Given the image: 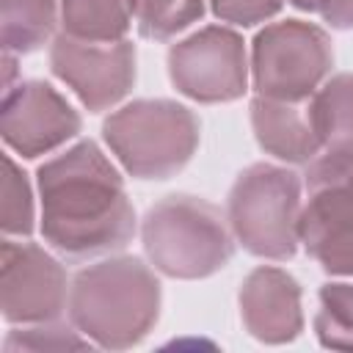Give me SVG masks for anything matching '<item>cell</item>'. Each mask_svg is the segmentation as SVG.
<instances>
[{
    "instance_id": "6da1fadb",
    "label": "cell",
    "mask_w": 353,
    "mask_h": 353,
    "mask_svg": "<svg viewBox=\"0 0 353 353\" xmlns=\"http://www.w3.org/2000/svg\"><path fill=\"white\" fill-rule=\"evenodd\" d=\"M41 234L63 259L80 262L124 248L135 210L119 168L94 141H80L36 171Z\"/></svg>"
},
{
    "instance_id": "7a4b0ae2",
    "label": "cell",
    "mask_w": 353,
    "mask_h": 353,
    "mask_svg": "<svg viewBox=\"0 0 353 353\" xmlns=\"http://www.w3.org/2000/svg\"><path fill=\"white\" fill-rule=\"evenodd\" d=\"M160 281L138 256H110L83 268L69 287L72 325L99 347L138 345L157 323Z\"/></svg>"
},
{
    "instance_id": "3957f363",
    "label": "cell",
    "mask_w": 353,
    "mask_h": 353,
    "mask_svg": "<svg viewBox=\"0 0 353 353\" xmlns=\"http://www.w3.org/2000/svg\"><path fill=\"white\" fill-rule=\"evenodd\" d=\"M141 240L154 270L171 279H207L234 254L221 210L185 193L165 196L146 210Z\"/></svg>"
},
{
    "instance_id": "277c9868",
    "label": "cell",
    "mask_w": 353,
    "mask_h": 353,
    "mask_svg": "<svg viewBox=\"0 0 353 353\" xmlns=\"http://www.w3.org/2000/svg\"><path fill=\"white\" fill-rule=\"evenodd\" d=\"M105 143L135 179H168L199 149V119L174 99H135L102 124Z\"/></svg>"
},
{
    "instance_id": "5b68a950",
    "label": "cell",
    "mask_w": 353,
    "mask_h": 353,
    "mask_svg": "<svg viewBox=\"0 0 353 353\" xmlns=\"http://www.w3.org/2000/svg\"><path fill=\"white\" fill-rule=\"evenodd\" d=\"M226 221L234 240L262 259H292L298 251L301 221V179L290 168L254 163L237 174L229 199Z\"/></svg>"
},
{
    "instance_id": "8992f818",
    "label": "cell",
    "mask_w": 353,
    "mask_h": 353,
    "mask_svg": "<svg viewBox=\"0 0 353 353\" xmlns=\"http://www.w3.org/2000/svg\"><path fill=\"white\" fill-rule=\"evenodd\" d=\"M306 204L298 237L334 276H353V149H328L306 168Z\"/></svg>"
},
{
    "instance_id": "52a82bcc",
    "label": "cell",
    "mask_w": 353,
    "mask_h": 353,
    "mask_svg": "<svg viewBox=\"0 0 353 353\" xmlns=\"http://www.w3.org/2000/svg\"><path fill=\"white\" fill-rule=\"evenodd\" d=\"M334 63V47L323 28L303 19H281L256 33L251 74L259 97L281 102L309 99Z\"/></svg>"
},
{
    "instance_id": "ba28073f",
    "label": "cell",
    "mask_w": 353,
    "mask_h": 353,
    "mask_svg": "<svg viewBox=\"0 0 353 353\" xmlns=\"http://www.w3.org/2000/svg\"><path fill=\"white\" fill-rule=\"evenodd\" d=\"M174 88L196 102H234L248 88L243 36L223 25H207L168 50Z\"/></svg>"
},
{
    "instance_id": "9c48e42d",
    "label": "cell",
    "mask_w": 353,
    "mask_h": 353,
    "mask_svg": "<svg viewBox=\"0 0 353 353\" xmlns=\"http://www.w3.org/2000/svg\"><path fill=\"white\" fill-rule=\"evenodd\" d=\"M69 303L66 270L36 243L3 240L0 245V309L17 325L52 323Z\"/></svg>"
},
{
    "instance_id": "30bf717a",
    "label": "cell",
    "mask_w": 353,
    "mask_h": 353,
    "mask_svg": "<svg viewBox=\"0 0 353 353\" xmlns=\"http://www.w3.org/2000/svg\"><path fill=\"white\" fill-rule=\"evenodd\" d=\"M50 69L91 113H102L132 88L135 47L127 39L99 44L61 33L50 44Z\"/></svg>"
},
{
    "instance_id": "8fae6325",
    "label": "cell",
    "mask_w": 353,
    "mask_h": 353,
    "mask_svg": "<svg viewBox=\"0 0 353 353\" xmlns=\"http://www.w3.org/2000/svg\"><path fill=\"white\" fill-rule=\"evenodd\" d=\"M80 113L41 80H22L6 88L0 105V135L8 149L33 160L80 132Z\"/></svg>"
},
{
    "instance_id": "7c38bea8",
    "label": "cell",
    "mask_w": 353,
    "mask_h": 353,
    "mask_svg": "<svg viewBox=\"0 0 353 353\" xmlns=\"http://www.w3.org/2000/svg\"><path fill=\"white\" fill-rule=\"evenodd\" d=\"M240 317L245 331L265 345H284L303 331L301 284L281 268H254L240 287Z\"/></svg>"
},
{
    "instance_id": "4fadbf2b",
    "label": "cell",
    "mask_w": 353,
    "mask_h": 353,
    "mask_svg": "<svg viewBox=\"0 0 353 353\" xmlns=\"http://www.w3.org/2000/svg\"><path fill=\"white\" fill-rule=\"evenodd\" d=\"M248 113L256 143L284 163H312L323 149L309 121V110L303 113L298 102H281L256 94L248 105Z\"/></svg>"
},
{
    "instance_id": "5bb4252c",
    "label": "cell",
    "mask_w": 353,
    "mask_h": 353,
    "mask_svg": "<svg viewBox=\"0 0 353 353\" xmlns=\"http://www.w3.org/2000/svg\"><path fill=\"white\" fill-rule=\"evenodd\" d=\"M309 121L325 149H353V72L334 74L312 94Z\"/></svg>"
},
{
    "instance_id": "9a60e30c",
    "label": "cell",
    "mask_w": 353,
    "mask_h": 353,
    "mask_svg": "<svg viewBox=\"0 0 353 353\" xmlns=\"http://www.w3.org/2000/svg\"><path fill=\"white\" fill-rule=\"evenodd\" d=\"M130 0H61L63 33L83 41H121L130 30Z\"/></svg>"
},
{
    "instance_id": "2e32d148",
    "label": "cell",
    "mask_w": 353,
    "mask_h": 353,
    "mask_svg": "<svg viewBox=\"0 0 353 353\" xmlns=\"http://www.w3.org/2000/svg\"><path fill=\"white\" fill-rule=\"evenodd\" d=\"M55 0H0L3 52H36L55 28Z\"/></svg>"
},
{
    "instance_id": "e0dca14e",
    "label": "cell",
    "mask_w": 353,
    "mask_h": 353,
    "mask_svg": "<svg viewBox=\"0 0 353 353\" xmlns=\"http://www.w3.org/2000/svg\"><path fill=\"white\" fill-rule=\"evenodd\" d=\"M317 298L320 309L314 314V334L320 345L334 350H353V284H323Z\"/></svg>"
},
{
    "instance_id": "ac0fdd59",
    "label": "cell",
    "mask_w": 353,
    "mask_h": 353,
    "mask_svg": "<svg viewBox=\"0 0 353 353\" xmlns=\"http://www.w3.org/2000/svg\"><path fill=\"white\" fill-rule=\"evenodd\" d=\"M138 33L152 41H165L201 19L204 0H130Z\"/></svg>"
},
{
    "instance_id": "d6986e66",
    "label": "cell",
    "mask_w": 353,
    "mask_h": 353,
    "mask_svg": "<svg viewBox=\"0 0 353 353\" xmlns=\"http://www.w3.org/2000/svg\"><path fill=\"white\" fill-rule=\"evenodd\" d=\"M3 232L6 234H30L33 232V193L25 171L6 154L3 157Z\"/></svg>"
},
{
    "instance_id": "ffe728a7",
    "label": "cell",
    "mask_w": 353,
    "mask_h": 353,
    "mask_svg": "<svg viewBox=\"0 0 353 353\" xmlns=\"http://www.w3.org/2000/svg\"><path fill=\"white\" fill-rule=\"evenodd\" d=\"M91 339H85L77 328H66L52 323H33L30 328L11 331L6 336V350H83L88 347Z\"/></svg>"
},
{
    "instance_id": "44dd1931",
    "label": "cell",
    "mask_w": 353,
    "mask_h": 353,
    "mask_svg": "<svg viewBox=\"0 0 353 353\" xmlns=\"http://www.w3.org/2000/svg\"><path fill=\"white\" fill-rule=\"evenodd\" d=\"M210 3H212V14L221 22L251 28L279 14L284 0H210Z\"/></svg>"
},
{
    "instance_id": "7402d4cb",
    "label": "cell",
    "mask_w": 353,
    "mask_h": 353,
    "mask_svg": "<svg viewBox=\"0 0 353 353\" xmlns=\"http://www.w3.org/2000/svg\"><path fill=\"white\" fill-rule=\"evenodd\" d=\"M320 17L336 30H350L353 28V0H320Z\"/></svg>"
},
{
    "instance_id": "603a6c76",
    "label": "cell",
    "mask_w": 353,
    "mask_h": 353,
    "mask_svg": "<svg viewBox=\"0 0 353 353\" xmlns=\"http://www.w3.org/2000/svg\"><path fill=\"white\" fill-rule=\"evenodd\" d=\"M301 11H320V0H287Z\"/></svg>"
}]
</instances>
